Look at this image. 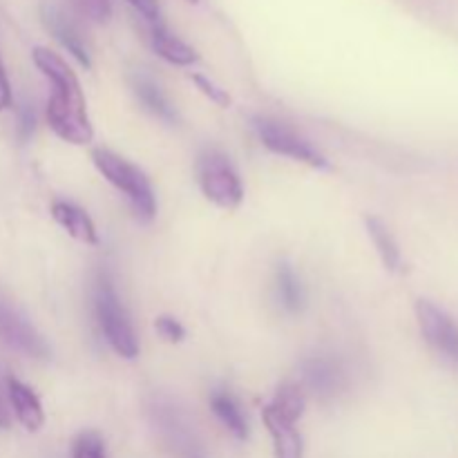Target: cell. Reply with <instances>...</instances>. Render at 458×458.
Wrapping results in <instances>:
<instances>
[{
    "mask_svg": "<svg viewBox=\"0 0 458 458\" xmlns=\"http://www.w3.org/2000/svg\"><path fill=\"white\" fill-rule=\"evenodd\" d=\"M9 425H12V405H9L7 383L0 378V428L9 429Z\"/></svg>",
    "mask_w": 458,
    "mask_h": 458,
    "instance_id": "obj_26",
    "label": "cell"
},
{
    "mask_svg": "<svg viewBox=\"0 0 458 458\" xmlns=\"http://www.w3.org/2000/svg\"><path fill=\"white\" fill-rule=\"evenodd\" d=\"M253 128L258 132L262 146L276 152V155L289 157V159L300 161V164H307L318 170L329 168L327 157L307 137H302L298 130L291 128V125L276 119H255Z\"/></svg>",
    "mask_w": 458,
    "mask_h": 458,
    "instance_id": "obj_6",
    "label": "cell"
},
{
    "mask_svg": "<svg viewBox=\"0 0 458 458\" xmlns=\"http://www.w3.org/2000/svg\"><path fill=\"white\" fill-rule=\"evenodd\" d=\"M195 458H204V456H195Z\"/></svg>",
    "mask_w": 458,
    "mask_h": 458,
    "instance_id": "obj_29",
    "label": "cell"
},
{
    "mask_svg": "<svg viewBox=\"0 0 458 458\" xmlns=\"http://www.w3.org/2000/svg\"><path fill=\"white\" fill-rule=\"evenodd\" d=\"M157 331L161 334V338H165L168 343H182L186 338V329L182 327V322L173 316H159L155 322Z\"/></svg>",
    "mask_w": 458,
    "mask_h": 458,
    "instance_id": "obj_23",
    "label": "cell"
},
{
    "mask_svg": "<svg viewBox=\"0 0 458 458\" xmlns=\"http://www.w3.org/2000/svg\"><path fill=\"white\" fill-rule=\"evenodd\" d=\"M304 405H307V394L302 392L300 385H293V383L282 385V387L276 392V396H273V401L268 403L271 410H276L277 414L284 416V419L291 420V423H298V420L302 419Z\"/></svg>",
    "mask_w": 458,
    "mask_h": 458,
    "instance_id": "obj_19",
    "label": "cell"
},
{
    "mask_svg": "<svg viewBox=\"0 0 458 458\" xmlns=\"http://www.w3.org/2000/svg\"><path fill=\"white\" fill-rule=\"evenodd\" d=\"M208 401L210 410L217 416L219 423H222L233 437L240 438V441H246V438H249V420H246L244 411H242L235 396H233L231 392H226V389H215V392L210 394Z\"/></svg>",
    "mask_w": 458,
    "mask_h": 458,
    "instance_id": "obj_15",
    "label": "cell"
},
{
    "mask_svg": "<svg viewBox=\"0 0 458 458\" xmlns=\"http://www.w3.org/2000/svg\"><path fill=\"white\" fill-rule=\"evenodd\" d=\"M152 49L157 52V56H161L164 61H168L170 65L188 67L192 63L199 61V54L191 47L188 43H183L179 36L170 34L164 25H152Z\"/></svg>",
    "mask_w": 458,
    "mask_h": 458,
    "instance_id": "obj_16",
    "label": "cell"
},
{
    "mask_svg": "<svg viewBox=\"0 0 458 458\" xmlns=\"http://www.w3.org/2000/svg\"><path fill=\"white\" fill-rule=\"evenodd\" d=\"M72 458H107L103 438L97 432H83L72 443Z\"/></svg>",
    "mask_w": 458,
    "mask_h": 458,
    "instance_id": "obj_20",
    "label": "cell"
},
{
    "mask_svg": "<svg viewBox=\"0 0 458 458\" xmlns=\"http://www.w3.org/2000/svg\"><path fill=\"white\" fill-rule=\"evenodd\" d=\"M92 161L97 165L98 173L106 177V182H110L112 186L119 192H123L125 199L130 201L132 210L137 213L139 219L143 222H150L157 213V197L152 191L150 179L146 177L141 168H137L134 164H130L125 157L116 155V152L106 150V148H98L92 152Z\"/></svg>",
    "mask_w": 458,
    "mask_h": 458,
    "instance_id": "obj_3",
    "label": "cell"
},
{
    "mask_svg": "<svg viewBox=\"0 0 458 458\" xmlns=\"http://www.w3.org/2000/svg\"><path fill=\"white\" fill-rule=\"evenodd\" d=\"M132 89H134V94H137L139 101L143 103V107H146L148 112H152L157 119L165 121L168 125L177 123L179 121L177 110H174V106L170 103V98L164 94V89L159 88V83H155L150 76L143 74V72L132 74Z\"/></svg>",
    "mask_w": 458,
    "mask_h": 458,
    "instance_id": "obj_14",
    "label": "cell"
},
{
    "mask_svg": "<svg viewBox=\"0 0 458 458\" xmlns=\"http://www.w3.org/2000/svg\"><path fill=\"white\" fill-rule=\"evenodd\" d=\"M0 340L13 352L34 358V360H47L52 356L47 340L36 331V327L16 307H12L4 300H0Z\"/></svg>",
    "mask_w": 458,
    "mask_h": 458,
    "instance_id": "obj_8",
    "label": "cell"
},
{
    "mask_svg": "<svg viewBox=\"0 0 458 458\" xmlns=\"http://www.w3.org/2000/svg\"><path fill=\"white\" fill-rule=\"evenodd\" d=\"M416 320L420 334L432 349L458 367V325L454 318L429 300L416 302Z\"/></svg>",
    "mask_w": 458,
    "mask_h": 458,
    "instance_id": "obj_9",
    "label": "cell"
},
{
    "mask_svg": "<svg viewBox=\"0 0 458 458\" xmlns=\"http://www.w3.org/2000/svg\"><path fill=\"white\" fill-rule=\"evenodd\" d=\"M148 22L152 25H161V7H159V0H128Z\"/></svg>",
    "mask_w": 458,
    "mask_h": 458,
    "instance_id": "obj_24",
    "label": "cell"
},
{
    "mask_svg": "<svg viewBox=\"0 0 458 458\" xmlns=\"http://www.w3.org/2000/svg\"><path fill=\"white\" fill-rule=\"evenodd\" d=\"M9 106H12V88H9V81L0 65V110H7Z\"/></svg>",
    "mask_w": 458,
    "mask_h": 458,
    "instance_id": "obj_27",
    "label": "cell"
},
{
    "mask_svg": "<svg viewBox=\"0 0 458 458\" xmlns=\"http://www.w3.org/2000/svg\"><path fill=\"white\" fill-rule=\"evenodd\" d=\"M43 22H45V27L52 31L54 38H56L58 43H61L63 47H65L67 52H70L72 56L81 63V65L83 67L92 65V58H89L88 45H85L83 36L79 34V30H76L74 22H72L70 18L61 12V9L54 7V4L43 7Z\"/></svg>",
    "mask_w": 458,
    "mask_h": 458,
    "instance_id": "obj_10",
    "label": "cell"
},
{
    "mask_svg": "<svg viewBox=\"0 0 458 458\" xmlns=\"http://www.w3.org/2000/svg\"><path fill=\"white\" fill-rule=\"evenodd\" d=\"M7 394L9 405H12V414L16 416L18 423H21L27 432H38L45 425V411L38 396L34 394V389L27 387L21 380L7 378Z\"/></svg>",
    "mask_w": 458,
    "mask_h": 458,
    "instance_id": "obj_12",
    "label": "cell"
},
{
    "mask_svg": "<svg viewBox=\"0 0 458 458\" xmlns=\"http://www.w3.org/2000/svg\"><path fill=\"white\" fill-rule=\"evenodd\" d=\"M262 420L273 438V454H276V458H304L302 434L295 428L298 423L286 420L284 416H280L268 405L262 410Z\"/></svg>",
    "mask_w": 458,
    "mask_h": 458,
    "instance_id": "obj_11",
    "label": "cell"
},
{
    "mask_svg": "<svg viewBox=\"0 0 458 458\" xmlns=\"http://www.w3.org/2000/svg\"><path fill=\"white\" fill-rule=\"evenodd\" d=\"M188 3H192V4H195V3H199V0H188Z\"/></svg>",
    "mask_w": 458,
    "mask_h": 458,
    "instance_id": "obj_28",
    "label": "cell"
},
{
    "mask_svg": "<svg viewBox=\"0 0 458 458\" xmlns=\"http://www.w3.org/2000/svg\"><path fill=\"white\" fill-rule=\"evenodd\" d=\"M81 13L97 25H106L112 18V0H76Z\"/></svg>",
    "mask_w": 458,
    "mask_h": 458,
    "instance_id": "obj_21",
    "label": "cell"
},
{
    "mask_svg": "<svg viewBox=\"0 0 458 458\" xmlns=\"http://www.w3.org/2000/svg\"><path fill=\"white\" fill-rule=\"evenodd\" d=\"M146 410L152 428L157 429L161 441H164L170 450L186 458L201 456L195 425L191 423L186 411H183L173 398L165 396V394H152V396L148 398Z\"/></svg>",
    "mask_w": 458,
    "mask_h": 458,
    "instance_id": "obj_5",
    "label": "cell"
},
{
    "mask_svg": "<svg viewBox=\"0 0 458 458\" xmlns=\"http://www.w3.org/2000/svg\"><path fill=\"white\" fill-rule=\"evenodd\" d=\"M191 79H192V83H195L197 88H199L201 92H204L206 97L210 98V101L217 103L219 107H228V106H231V97H228V92L224 88H219V85L215 83V81L206 79L204 74H192Z\"/></svg>",
    "mask_w": 458,
    "mask_h": 458,
    "instance_id": "obj_22",
    "label": "cell"
},
{
    "mask_svg": "<svg viewBox=\"0 0 458 458\" xmlns=\"http://www.w3.org/2000/svg\"><path fill=\"white\" fill-rule=\"evenodd\" d=\"M347 369L331 353H316L300 362V387L318 401H334L347 389Z\"/></svg>",
    "mask_w": 458,
    "mask_h": 458,
    "instance_id": "obj_7",
    "label": "cell"
},
{
    "mask_svg": "<svg viewBox=\"0 0 458 458\" xmlns=\"http://www.w3.org/2000/svg\"><path fill=\"white\" fill-rule=\"evenodd\" d=\"M276 295L282 309L289 313H300L307 307V289L289 262L277 264L276 268Z\"/></svg>",
    "mask_w": 458,
    "mask_h": 458,
    "instance_id": "obj_17",
    "label": "cell"
},
{
    "mask_svg": "<svg viewBox=\"0 0 458 458\" xmlns=\"http://www.w3.org/2000/svg\"><path fill=\"white\" fill-rule=\"evenodd\" d=\"M36 130V114H34V107L31 106H22L21 110H18V134H21L22 141H27V139L34 134Z\"/></svg>",
    "mask_w": 458,
    "mask_h": 458,
    "instance_id": "obj_25",
    "label": "cell"
},
{
    "mask_svg": "<svg viewBox=\"0 0 458 458\" xmlns=\"http://www.w3.org/2000/svg\"><path fill=\"white\" fill-rule=\"evenodd\" d=\"M31 58L52 83V97L47 101V123L54 134L74 146H85L92 141L94 130L74 70L49 47H36Z\"/></svg>",
    "mask_w": 458,
    "mask_h": 458,
    "instance_id": "obj_1",
    "label": "cell"
},
{
    "mask_svg": "<svg viewBox=\"0 0 458 458\" xmlns=\"http://www.w3.org/2000/svg\"><path fill=\"white\" fill-rule=\"evenodd\" d=\"M52 217L56 219L58 226L74 240L83 242V244H98V233L94 226L92 217L85 213L79 206L70 204V201H54L52 204Z\"/></svg>",
    "mask_w": 458,
    "mask_h": 458,
    "instance_id": "obj_13",
    "label": "cell"
},
{
    "mask_svg": "<svg viewBox=\"0 0 458 458\" xmlns=\"http://www.w3.org/2000/svg\"><path fill=\"white\" fill-rule=\"evenodd\" d=\"M197 179H199L204 197L215 206L224 210L240 208L242 199H244V186H242L235 165L222 150L208 148L201 152L197 159Z\"/></svg>",
    "mask_w": 458,
    "mask_h": 458,
    "instance_id": "obj_4",
    "label": "cell"
},
{
    "mask_svg": "<svg viewBox=\"0 0 458 458\" xmlns=\"http://www.w3.org/2000/svg\"><path fill=\"white\" fill-rule=\"evenodd\" d=\"M92 302L98 327H101L107 344L121 358L134 360L139 356V340L137 334H134L132 320H130L128 311H125L123 302H121L119 293H116V286L112 282L110 273L101 271L97 276L92 289Z\"/></svg>",
    "mask_w": 458,
    "mask_h": 458,
    "instance_id": "obj_2",
    "label": "cell"
},
{
    "mask_svg": "<svg viewBox=\"0 0 458 458\" xmlns=\"http://www.w3.org/2000/svg\"><path fill=\"white\" fill-rule=\"evenodd\" d=\"M365 228L367 233H369L371 242H374L376 250H378L380 259H383V264L387 267V271L392 273L403 271L401 246H398L396 237H394V233L389 231L387 224H385L380 217L369 215V217H365Z\"/></svg>",
    "mask_w": 458,
    "mask_h": 458,
    "instance_id": "obj_18",
    "label": "cell"
}]
</instances>
